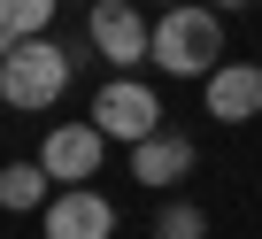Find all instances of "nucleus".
Wrapping results in <instances>:
<instances>
[{
  "label": "nucleus",
  "instance_id": "nucleus-1",
  "mask_svg": "<svg viewBox=\"0 0 262 239\" xmlns=\"http://www.w3.org/2000/svg\"><path fill=\"white\" fill-rule=\"evenodd\" d=\"M147 62H162L170 77H216L224 70V24H216V8H201V0H178V8H162V24H155V54Z\"/></svg>",
  "mask_w": 262,
  "mask_h": 239
},
{
  "label": "nucleus",
  "instance_id": "nucleus-2",
  "mask_svg": "<svg viewBox=\"0 0 262 239\" xmlns=\"http://www.w3.org/2000/svg\"><path fill=\"white\" fill-rule=\"evenodd\" d=\"M70 85V54L54 39H16L8 62H0V100L8 108H54Z\"/></svg>",
  "mask_w": 262,
  "mask_h": 239
},
{
  "label": "nucleus",
  "instance_id": "nucleus-3",
  "mask_svg": "<svg viewBox=\"0 0 262 239\" xmlns=\"http://www.w3.org/2000/svg\"><path fill=\"white\" fill-rule=\"evenodd\" d=\"M93 124H100L108 139H123V147H139V139L162 132V108H155V93H147L139 77H116V85L93 93Z\"/></svg>",
  "mask_w": 262,
  "mask_h": 239
},
{
  "label": "nucleus",
  "instance_id": "nucleus-4",
  "mask_svg": "<svg viewBox=\"0 0 262 239\" xmlns=\"http://www.w3.org/2000/svg\"><path fill=\"white\" fill-rule=\"evenodd\" d=\"M100 147H108L100 124H54V132L39 139V170H47L54 185H93V178H100Z\"/></svg>",
  "mask_w": 262,
  "mask_h": 239
},
{
  "label": "nucleus",
  "instance_id": "nucleus-5",
  "mask_svg": "<svg viewBox=\"0 0 262 239\" xmlns=\"http://www.w3.org/2000/svg\"><path fill=\"white\" fill-rule=\"evenodd\" d=\"M93 47L108 54V62H147L155 54V24L131 8V0H93Z\"/></svg>",
  "mask_w": 262,
  "mask_h": 239
},
{
  "label": "nucleus",
  "instance_id": "nucleus-6",
  "mask_svg": "<svg viewBox=\"0 0 262 239\" xmlns=\"http://www.w3.org/2000/svg\"><path fill=\"white\" fill-rule=\"evenodd\" d=\"M47 239H116V201H100L93 185H62L47 201Z\"/></svg>",
  "mask_w": 262,
  "mask_h": 239
},
{
  "label": "nucleus",
  "instance_id": "nucleus-7",
  "mask_svg": "<svg viewBox=\"0 0 262 239\" xmlns=\"http://www.w3.org/2000/svg\"><path fill=\"white\" fill-rule=\"evenodd\" d=\"M208 116L216 124H254L262 116V62H224L208 77Z\"/></svg>",
  "mask_w": 262,
  "mask_h": 239
},
{
  "label": "nucleus",
  "instance_id": "nucleus-8",
  "mask_svg": "<svg viewBox=\"0 0 262 239\" xmlns=\"http://www.w3.org/2000/svg\"><path fill=\"white\" fill-rule=\"evenodd\" d=\"M185 170H193V139H178V132H155V139L131 147V178L139 185H178Z\"/></svg>",
  "mask_w": 262,
  "mask_h": 239
},
{
  "label": "nucleus",
  "instance_id": "nucleus-9",
  "mask_svg": "<svg viewBox=\"0 0 262 239\" xmlns=\"http://www.w3.org/2000/svg\"><path fill=\"white\" fill-rule=\"evenodd\" d=\"M54 8H62V0H0V31H8V39H47Z\"/></svg>",
  "mask_w": 262,
  "mask_h": 239
},
{
  "label": "nucleus",
  "instance_id": "nucleus-10",
  "mask_svg": "<svg viewBox=\"0 0 262 239\" xmlns=\"http://www.w3.org/2000/svg\"><path fill=\"white\" fill-rule=\"evenodd\" d=\"M47 185H54V178H47L39 162H8V170H0V208H39Z\"/></svg>",
  "mask_w": 262,
  "mask_h": 239
},
{
  "label": "nucleus",
  "instance_id": "nucleus-11",
  "mask_svg": "<svg viewBox=\"0 0 262 239\" xmlns=\"http://www.w3.org/2000/svg\"><path fill=\"white\" fill-rule=\"evenodd\" d=\"M155 239H208V224H201L193 201H170V208L155 216Z\"/></svg>",
  "mask_w": 262,
  "mask_h": 239
},
{
  "label": "nucleus",
  "instance_id": "nucleus-12",
  "mask_svg": "<svg viewBox=\"0 0 262 239\" xmlns=\"http://www.w3.org/2000/svg\"><path fill=\"white\" fill-rule=\"evenodd\" d=\"M8 47H16V39H8V31H0V62H8Z\"/></svg>",
  "mask_w": 262,
  "mask_h": 239
},
{
  "label": "nucleus",
  "instance_id": "nucleus-13",
  "mask_svg": "<svg viewBox=\"0 0 262 239\" xmlns=\"http://www.w3.org/2000/svg\"><path fill=\"white\" fill-rule=\"evenodd\" d=\"M224 8H247V0H224Z\"/></svg>",
  "mask_w": 262,
  "mask_h": 239
}]
</instances>
